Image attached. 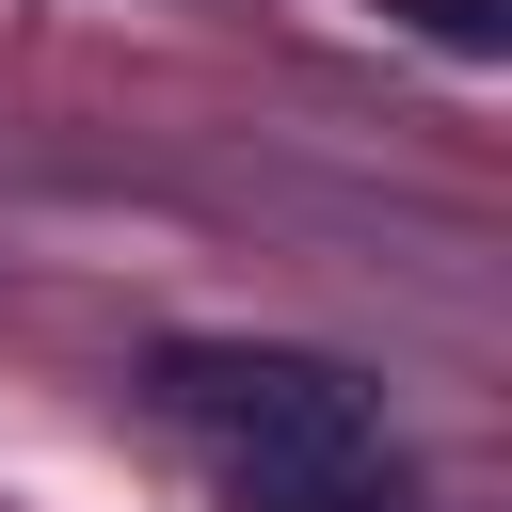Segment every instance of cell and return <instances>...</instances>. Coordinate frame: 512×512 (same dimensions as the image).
I'll return each mask as SVG.
<instances>
[{"mask_svg":"<svg viewBox=\"0 0 512 512\" xmlns=\"http://www.w3.org/2000/svg\"><path fill=\"white\" fill-rule=\"evenodd\" d=\"M144 400L192 448H224V496L240 480H400L384 464V400L336 352H160Z\"/></svg>","mask_w":512,"mask_h":512,"instance_id":"1","label":"cell"},{"mask_svg":"<svg viewBox=\"0 0 512 512\" xmlns=\"http://www.w3.org/2000/svg\"><path fill=\"white\" fill-rule=\"evenodd\" d=\"M384 16H416V32H432V48H464V64H480V48H512V0H384Z\"/></svg>","mask_w":512,"mask_h":512,"instance_id":"2","label":"cell"}]
</instances>
